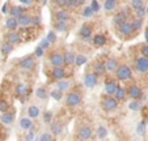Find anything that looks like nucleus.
<instances>
[{
	"label": "nucleus",
	"mask_w": 148,
	"mask_h": 141,
	"mask_svg": "<svg viewBox=\"0 0 148 141\" xmlns=\"http://www.w3.org/2000/svg\"><path fill=\"white\" fill-rule=\"evenodd\" d=\"M131 7H132V9H136V8H140V7H143L144 5V3H143L142 0H132L131 3Z\"/></svg>",
	"instance_id": "44"
},
{
	"label": "nucleus",
	"mask_w": 148,
	"mask_h": 141,
	"mask_svg": "<svg viewBox=\"0 0 148 141\" xmlns=\"http://www.w3.org/2000/svg\"><path fill=\"white\" fill-rule=\"evenodd\" d=\"M145 124H148V119H147V122H145Z\"/></svg>",
	"instance_id": "60"
},
{
	"label": "nucleus",
	"mask_w": 148,
	"mask_h": 141,
	"mask_svg": "<svg viewBox=\"0 0 148 141\" xmlns=\"http://www.w3.org/2000/svg\"><path fill=\"white\" fill-rule=\"evenodd\" d=\"M28 115H29V119H36V118H38V115H39V108H38V106H36V105H32V106H29V108H28Z\"/></svg>",
	"instance_id": "22"
},
{
	"label": "nucleus",
	"mask_w": 148,
	"mask_h": 141,
	"mask_svg": "<svg viewBox=\"0 0 148 141\" xmlns=\"http://www.w3.org/2000/svg\"><path fill=\"white\" fill-rule=\"evenodd\" d=\"M114 95H115L114 98L117 101H123L126 98V95H127V93H126V90L122 88V86H118L117 90H115V93H114Z\"/></svg>",
	"instance_id": "24"
},
{
	"label": "nucleus",
	"mask_w": 148,
	"mask_h": 141,
	"mask_svg": "<svg viewBox=\"0 0 148 141\" xmlns=\"http://www.w3.org/2000/svg\"><path fill=\"white\" fill-rule=\"evenodd\" d=\"M96 133H97V137L102 140V138H105L108 136V129L105 127H102V125H100V127L97 128V132Z\"/></svg>",
	"instance_id": "33"
},
{
	"label": "nucleus",
	"mask_w": 148,
	"mask_h": 141,
	"mask_svg": "<svg viewBox=\"0 0 148 141\" xmlns=\"http://www.w3.org/2000/svg\"><path fill=\"white\" fill-rule=\"evenodd\" d=\"M55 4L59 7H63V9H64V7L67 5V0H55Z\"/></svg>",
	"instance_id": "53"
},
{
	"label": "nucleus",
	"mask_w": 148,
	"mask_h": 141,
	"mask_svg": "<svg viewBox=\"0 0 148 141\" xmlns=\"http://www.w3.org/2000/svg\"><path fill=\"white\" fill-rule=\"evenodd\" d=\"M93 68H95V72H96L95 75L96 76H97V75H103V73L106 72V69H105V65H103L102 61H98V63H96Z\"/></svg>",
	"instance_id": "28"
},
{
	"label": "nucleus",
	"mask_w": 148,
	"mask_h": 141,
	"mask_svg": "<svg viewBox=\"0 0 148 141\" xmlns=\"http://www.w3.org/2000/svg\"><path fill=\"white\" fill-rule=\"evenodd\" d=\"M140 107H142V103H140V101H132V102L129 103V108L132 111H139Z\"/></svg>",
	"instance_id": "36"
},
{
	"label": "nucleus",
	"mask_w": 148,
	"mask_h": 141,
	"mask_svg": "<svg viewBox=\"0 0 148 141\" xmlns=\"http://www.w3.org/2000/svg\"><path fill=\"white\" fill-rule=\"evenodd\" d=\"M135 68L138 69V72H142V73H145L148 72V59L147 58H138L135 60Z\"/></svg>",
	"instance_id": "6"
},
{
	"label": "nucleus",
	"mask_w": 148,
	"mask_h": 141,
	"mask_svg": "<svg viewBox=\"0 0 148 141\" xmlns=\"http://www.w3.org/2000/svg\"><path fill=\"white\" fill-rule=\"evenodd\" d=\"M92 133H93L92 128H90L89 125H83V127H80L77 135H79V137H80L81 140L85 141V140H89V138L92 137Z\"/></svg>",
	"instance_id": "7"
},
{
	"label": "nucleus",
	"mask_w": 148,
	"mask_h": 141,
	"mask_svg": "<svg viewBox=\"0 0 148 141\" xmlns=\"http://www.w3.org/2000/svg\"><path fill=\"white\" fill-rule=\"evenodd\" d=\"M54 29L58 31H66L67 30V24L66 22H58L55 21L54 22Z\"/></svg>",
	"instance_id": "35"
},
{
	"label": "nucleus",
	"mask_w": 148,
	"mask_h": 141,
	"mask_svg": "<svg viewBox=\"0 0 148 141\" xmlns=\"http://www.w3.org/2000/svg\"><path fill=\"white\" fill-rule=\"evenodd\" d=\"M20 3H21V5H33L34 1L33 0H21Z\"/></svg>",
	"instance_id": "55"
},
{
	"label": "nucleus",
	"mask_w": 148,
	"mask_h": 141,
	"mask_svg": "<svg viewBox=\"0 0 148 141\" xmlns=\"http://www.w3.org/2000/svg\"><path fill=\"white\" fill-rule=\"evenodd\" d=\"M9 13H11V17L18 18V17H21L23 14H25V9H24L23 7H12Z\"/></svg>",
	"instance_id": "16"
},
{
	"label": "nucleus",
	"mask_w": 148,
	"mask_h": 141,
	"mask_svg": "<svg viewBox=\"0 0 148 141\" xmlns=\"http://www.w3.org/2000/svg\"><path fill=\"white\" fill-rule=\"evenodd\" d=\"M75 59H76V55H75V52H72V51H66L64 55H63L64 64H72V63H75Z\"/></svg>",
	"instance_id": "20"
},
{
	"label": "nucleus",
	"mask_w": 148,
	"mask_h": 141,
	"mask_svg": "<svg viewBox=\"0 0 148 141\" xmlns=\"http://www.w3.org/2000/svg\"><path fill=\"white\" fill-rule=\"evenodd\" d=\"M39 22H41V17L39 16L32 17V24H33V25H39Z\"/></svg>",
	"instance_id": "54"
},
{
	"label": "nucleus",
	"mask_w": 148,
	"mask_h": 141,
	"mask_svg": "<svg viewBox=\"0 0 148 141\" xmlns=\"http://www.w3.org/2000/svg\"><path fill=\"white\" fill-rule=\"evenodd\" d=\"M49 46H50V43L47 42V39H43V41H41V44H39V47H41L42 50H46V48H49Z\"/></svg>",
	"instance_id": "50"
},
{
	"label": "nucleus",
	"mask_w": 148,
	"mask_h": 141,
	"mask_svg": "<svg viewBox=\"0 0 148 141\" xmlns=\"http://www.w3.org/2000/svg\"><path fill=\"white\" fill-rule=\"evenodd\" d=\"M90 34H92V28H90L89 25H84L83 28L80 29V35L83 37L84 39H87L90 37Z\"/></svg>",
	"instance_id": "27"
},
{
	"label": "nucleus",
	"mask_w": 148,
	"mask_h": 141,
	"mask_svg": "<svg viewBox=\"0 0 148 141\" xmlns=\"http://www.w3.org/2000/svg\"><path fill=\"white\" fill-rule=\"evenodd\" d=\"M0 135H1V133H0Z\"/></svg>",
	"instance_id": "61"
},
{
	"label": "nucleus",
	"mask_w": 148,
	"mask_h": 141,
	"mask_svg": "<svg viewBox=\"0 0 148 141\" xmlns=\"http://www.w3.org/2000/svg\"><path fill=\"white\" fill-rule=\"evenodd\" d=\"M26 93V86L24 84H18L16 86V94L17 95H23V94Z\"/></svg>",
	"instance_id": "39"
},
{
	"label": "nucleus",
	"mask_w": 148,
	"mask_h": 141,
	"mask_svg": "<svg viewBox=\"0 0 148 141\" xmlns=\"http://www.w3.org/2000/svg\"><path fill=\"white\" fill-rule=\"evenodd\" d=\"M18 42H21V38H20V34L16 33V31H11V33L7 35V43L13 46L14 43H18Z\"/></svg>",
	"instance_id": "15"
},
{
	"label": "nucleus",
	"mask_w": 148,
	"mask_h": 141,
	"mask_svg": "<svg viewBox=\"0 0 148 141\" xmlns=\"http://www.w3.org/2000/svg\"><path fill=\"white\" fill-rule=\"evenodd\" d=\"M51 118H53V114H51L50 111H47V112L43 114V122L50 123V122H51Z\"/></svg>",
	"instance_id": "49"
},
{
	"label": "nucleus",
	"mask_w": 148,
	"mask_h": 141,
	"mask_svg": "<svg viewBox=\"0 0 148 141\" xmlns=\"http://www.w3.org/2000/svg\"><path fill=\"white\" fill-rule=\"evenodd\" d=\"M93 14V11L90 9V7H85V8L83 9V16L84 17H90Z\"/></svg>",
	"instance_id": "48"
},
{
	"label": "nucleus",
	"mask_w": 148,
	"mask_h": 141,
	"mask_svg": "<svg viewBox=\"0 0 148 141\" xmlns=\"http://www.w3.org/2000/svg\"><path fill=\"white\" fill-rule=\"evenodd\" d=\"M0 51H1V54H4V55H8L9 52L13 51V46L7 43V42H4V43H1V46H0Z\"/></svg>",
	"instance_id": "29"
},
{
	"label": "nucleus",
	"mask_w": 148,
	"mask_h": 141,
	"mask_svg": "<svg viewBox=\"0 0 148 141\" xmlns=\"http://www.w3.org/2000/svg\"><path fill=\"white\" fill-rule=\"evenodd\" d=\"M64 75H66L64 68H53V71H51V76L55 80H62L64 77Z\"/></svg>",
	"instance_id": "19"
},
{
	"label": "nucleus",
	"mask_w": 148,
	"mask_h": 141,
	"mask_svg": "<svg viewBox=\"0 0 148 141\" xmlns=\"http://www.w3.org/2000/svg\"><path fill=\"white\" fill-rule=\"evenodd\" d=\"M70 8H73V7H77V0H67V5Z\"/></svg>",
	"instance_id": "51"
},
{
	"label": "nucleus",
	"mask_w": 148,
	"mask_h": 141,
	"mask_svg": "<svg viewBox=\"0 0 148 141\" xmlns=\"http://www.w3.org/2000/svg\"><path fill=\"white\" fill-rule=\"evenodd\" d=\"M38 141H53V136L50 133H42L39 136V140Z\"/></svg>",
	"instance_id": "45"
},
{
	"label": "nucleus",
	"mask_w": 148,
	"mask_h": 141,
	"mask_svg": "<svg viewBox=\"0 0 148 141\" xmlns=\"http://www.w3.org/2000/svg\"><path fill=\"white\" fill-rule=\"evenodd\" d=\"M49 60H50L51 65L54 67V68H62V65L64 64V60H63V55L59 52H53L50 54V58H49Z\"/></svg>",
	"instance_id": "4"
},
{
	"label": "nucleus",
	"mask_w": 148,
	"mask_h": 141,
	"mask_svg": "<svg viewBox=\"0 0 148 141\" xmlns=\"http://www.w3.org/2000/svg\"><path fill=\"white\" fill-rule=\"evenodd\" d=\"M105 43H106V37L103 35V34H96V35L93 37V44H95L96 47H101Z\"/></svg>",
	"instance_id": "17"
},
{
	"label": "nucleus",
	"mask_w": 148,
	"mask_h": 141,
	"mask_svg": "<svg viewBox=\"0 0 148 141\" xmlns=\"http://www.w3.org/2000/svg\"><path fill=\"white\" fill-rule=\"evenodd\" d=\"M62 131H63V127H62L60 123L56 122V123H53V124H51V132H53V135H55V136L60 135Z\"/></svg>",
	"instance_id": "31"
},
{
	"label": "nucleus",
	"mask_w": 148,
	"mask_h": 141,
	"mask_svg": "<svg viewBox=\"0 0 148 141\" xmlns=\"http://www.w3.org/2000/svg\"><path fill=\"white\" fill-rule=\"evenodd\" d=\"M145 127H147V124H145V120H142V122L138 124L136 127V133L139 136H143L145 133Z\"/></svg>",
	"instance_id": "34"
},
{
	"label": "nucleus",
	"mask_w": 148,
	"mask_h": 141,
	"mask_svg": "<svg viewBox=\"0 0 148 141\" xmlns=\"http://www.w3.org/2000/svg\"><path fill=\"white\" fill-rule=\"evenodd\" d=\"M140 52H142L143 58L148 59V44H143V46L140 47Z\"/></svg>",
	"instance_id": "47"
},
{
	"label": "nucleus",
	"mask_w": 148,
	"mask_h": 141,
	"mask_svg": "<svg viewBox=\"0 0 148 141\" xmlns=\"http://www.w3.org/2000/svg\"><path fill=\"white\" fill-rule=\"evenodd\" d=\"M126 93L129 94V97H131L134 101H139L140 98H142V95H143L142 88H140V86H138V85H131Z\"/></svg>",
	"instance_id": "5"
},
{
	"label": "nucleus",
	"mask_w": 148,
	"mask_h": 141,
	"mask_svg": "<svg viewBox=\"0 0 148 141\" xmlns=\"http://www.w3.org/2000/svg\"><path fill=\"white\" fill-rule=\"evenodd\" d=\"M34 63H36V60L33 59V56H26L20 61V67L23 69H30L34 67Z\"/></svg>",
	"instance_id": "11"
},
{
	"label": "nucleus",
	"mask_w": 148,
	"mask_h": 141,
	"mask_svg": "<svg viewBox=\"0 0 148 141\" xmlns=\"http://www.w3.org/2000/svg\"><path fill=\"white\" fill-rule=\"evenodd\" d=\"M5 26L9 29V30H16L18 24H17V20L13 18V17H9V18L5 20Z\"/></svg>",
	"instance_id": "26"
},
{
	"label": "nucleus",
	"mask_w": 148,
	"mask_h": 141,
	"mask_svg": "<svg viewBox=\"0 0 148 141\" xmlns=\"http://www.w3.org/2000/svg\"><path fill=\"white\" fill-rule=\"evenodd\" d=\"M145 13H148V5H147V8H145Z\"/></svg>",
	"instance_id": "59"
},
{
	"label": "nucleus",
	"mask_w": 148,
	"mask_h": 141,
	"mask_svg": "<svg viewBox=\"0 0 148 141\" xmlns=\"http://www.w3.org/2000/svg\"><path fill=\"white\" fill-rule=\"evenodd\" d=\"M8 108H9V103L4 99H0V112H7Z\"/></svg>",
	"instance_id": "42"
},
{
	"label": "nucleus",
	"mask_w": 148,
	"mask_h": 141,
	"mask_svg": "<svg viewBox=\"0 0 148 141\" xmlns=\"http://www.w3.org/2000/svg\"><path fill=\"white\" fill-rule=\"evenodd\" d=\"M117 88H118V84H117V81H114V80H110V81H108V82H105V93H106L109 97L114 95Z\"/></svg>",
	"instance_id": "9"
},
{
	"label": "nucleus",
	"mask_w": 148,
	"mask_h": 141,
	"mask_svg": "<svg viewBox=\"0 0 148 141\" xmlns=\"http://www.w3.org/2000/svg\"><path fill=\"white\" fill-rule=\"evenodd\" d=\"M131 25H132V28H134V30H139V29L142 28V25H143V20L134 18L132 20V22H131Z\"/></svg>",
	"instance_id": "38"
},
{
	"label": "nucleus",
	"mask_w": 148,
	"mask_h": 141,
	"mask_svg": "<svg viewBox=\"0 0 148 141\" xmlns=\"http://www.w3.org/2000/svg\"><path fill=\"white\" fill-rule=\"evenodd\" d=\"M115 75H117V78H119V80H122V81H126V80H130V78L132 77V71L129 65L123 64V65H119L117 68Z\"/></svg>",
	"instance_id": "1"
},
{
	"label": "nucleus",
	"mask_w": 148,
	"mask_h": 141,
	"mask_svg": "<svg viewBox=\"0 0 148 141\" xmlns=\"http://www.w3.org/2000/svg\"><path fill=\"white\" fill-rule=\"evenodd\" d=\"M118 30H119V33L121 34H123V35H130L131 33H134V28H132V25H131V22H129V21H126L125 24H122L121 26H118Z\"/></svg>",
	"instance_id": "10"
},
{
	"label": "nucleus",
	"mask_w": 148,
	"mask_h": 141,
	"mask_svg": "<svg viewBox=\"0 0 148 141\" xmlns=\"http://www.w3.org/2000/svg\"><path fill=\"white\" fill-rule=\"evenodd\" d=\"M87 63V58L84 55H79V56H76V59H75V64L77 67H80V65H83V64H85Z\"/></svg>",
	"instance_id": "40"
},
{
	"label": "nucleus",
	"mask_w": 148,
	"mask_h": 141,
	"mask_svg": "<svg viewBox=\"0 0 148 141\" xmlns=\"http://www.w3.org/2000/svg\"><path fill=\"white\" fill-rule=\"evenodd\" d=\"M101 106H102V108L105 111H112L114 110V108H117L118 106V101L115 99L114 97H105L102 101H101Z\"/></svg>",
	"instance_id": "3"
},
{
	"label": "nucleus",
	"mask_w": 148,
	"mask_h": 141,
	"mask_svg": "<svg viewBox=\"0 0 148 141\" xmlns=\"http://www.w3.org/2000/svg\"><path fill=\"white\" fill-rule=\"evenodd\" d=\"M113 21H114V24L117 26H121L122 24H125V22L127 21V16H126V14H123L122 12H118V13L113 17Z\"/></svg>",
	"instance_id": "18"
},
{
	"label": "nucleus",
	"mask_w": 148,
	"mask_h": 141,
	"mask_svg": "<svg viewBox=\"0 0 148 141\" xmlns=\"http://www.w3.org/2000/svg\"><path fill=\"white\" fill-rule=\"evenodd\" d=\"M1 12H3V13H7V12H8V3H4L3 8H1Z\"/></svg>",
	"instance_id": "57"
},
{
	"label": "nucleus",
	"mask_w": 148,
	"mask_h": 141,
	"mask_svg": "<svg viewBox=\"0 0 148 141\" xmlns=\"http://www.w3.org/2000/svg\"><path fill=\"white\" fill-rule=\"evenodd\" d=\"M46 39H47L49 43H55V42H56V34L54 33L53 30L49 31V33H47V37H46Z\"/></svg>",
	"instance_id": "41"
},
{
	"label": "nucleus",
	"mask_w": 148,
	"mask_h": 141,
	"mask_svg": "<svg viewBox=\"0 0 148 141\" xmlns=\"http://www.w3.org/2000/svg\"><path fill=\"white\" fill-rule=\"evenodd\" d=\"M96 84H97V76L95 73L89 72L84 76V85L87 88H93V86H96Z\"/></svg>",
	"instance_id": "8"
},
{
	"label": "nucleus",
	"mask_w": 148,
	"mask_h": 141,
	"mask_svg": "<svg viewBox=\"0 0 148 141\" xmlns=\"http://www.w3.org/2000/svg\"><path fill=\"white\" fill-rule=\"evenodd\" d=\"M14 120V114L13 112H9V111H7V112H4L3 115L0 116V122L4 123V124H12Z\"/></svg>",
	"instance_id": "14"
},
{
	"label": "nucleus",
	"mask_w": 148,
	"mask_h": 141,
	"mask_svg": "<svg viewBox=\"0 0 148 141\" xmlns=\"http://www.w3.org/2000/svg\"><path fill=\"white\" fill-rule=\"evenodd\" d=\"M33 140H34V133L33 132L28 133V136H26V141H33Z\"/></svg>",
	"instance_id": "56"
},
{
	"label": "nucleus",
	"mask_w": 148,
	"mask_h": 141,
	"mask_svg": "<svg viewBox=\"0 0 148 141\" xmlns=\"http://www.w3.org/2000/svg\"><path fill=\"white\" fill-rule=\"evenodd\" d=\"M117 5H118V1H115V0H106V1L103 3V8L108 12L114 11V9L117 8Z\"/></svg>",
	"instance_id": "25"
},
{
	"label": "nucleus",
	"mask_w": 148,
	"mask_h": 141,
	"mask_svg": "<svg viewBox=\"0 0 148 141\" xmlns=\"http://www.w3.org/2000/svg\"><path fill=\"white\" fill-rule=\"evenodd\" d=\"M20 127L25 131L32 129V128H33V122H32V119H29V118H23V119L20 120Z\"/></svg>",
	"instance_id": "23"
},
{
	"label": "nucleus",
	"mask_w": 148,
	"mask_h": 141,
	"mask_svg": "<svg viewBox=\"0 0 148 141\" xmlns=\"http://www.w3.org/2000/svg\"><path fill=\"white\" fill-rule=\"evenodd\" d=\"M81 99H83V97H81L80 91H71V93L67 94V97H66V103H67L68 106H72V107H75V106L80 105L81 103Z\"/></svg>",
	"instance_id": "2"
},
{
	"label": "nucleus",
	"mask_w": 148,
	"mask_h": 141,
	"mask_svg": "<svg viewBox=\"0 0 148 141\" xmlns=\"http://www.w3.org/2000/svg\"><path fill=\"white\" fill-rule=\"evenodd\" d=\"M50 95H51V97H53L55 101H60L62 97H63V93H60L59 90H53V91L50 93Z\"/></svg>",
	"instance_id": "43"
},
{
	"label": "nucleus",
	"mask_w": 148,
	"mask_h": 141,
	"mask_svg": "<svg viewBox=\"0 0 148 141\" xmlns=\"http://www.w3.org/2000/svg\"><path fill=\"white\" fill-rule=\"evenodd\" d=\"M144 37H145V41H147V44H148V29H147V30H145Z\"/></svg>",
	"instance_id": "58"
},
{
	"label": "nucleus",
	"mask_w": 148,
	"mask_h": 141,
	"mask_svg": "<svg viewBox=\"0 0 148 141\" xmlns=\"http://www.w3.org/2000/svg\"><path fill=\"white\" fill-rule=\"evenodd\" d=\"M103 65H105V69H106V71H117L118 61L114 60V59H109V60H106L103 63Z\"/></svg>",
	"instance_id": "21"
},
{
	"label": "nucleus",
	"mask_w": 148,
	"mask_h": 141,
	"mask_svg": "<svg viewBox=\"0 0 148 141\" xmlns=\"http://www.w3.org/2000/svg\"><path fill=\"white\" fill-rule=\"evenodd\" d=\"M58 89L56 90H59L60 93H63V91H66L68 88H70V81H67V80H60L58 84Z\"/></svg>",
	"instance_id": "30"
},
{
	"label": "nucleus",
	"mask_w": 148,
	"mask_h": 141,
	"mask_svg": "<svg viewBox=\"0 0 148 141\" xmlns=\"http://www.w3.org/2000/svg\"><path fill=\"white\" fill-rule=\"evenodd\" d=\"M36 95H37V98H39V99H46V98H47V91H46V89L45 88H38L36 90Z\"/></svg>",
	"instance_id": "32"
},
{
	"label": "nucleus",
	"mask_w": 148,
	"mask_h": 141,
	"mask_svg": "<svg viewBox=\"0 0 148 141\" xmlns=\"http://www.w3.org/2000/svg\"><path fill=\"white\" fill-rule=\"evenodd\" d=\"M134 12H135V14H136V18L143 20V17L145 16V8H144V5H143V7H140V8L134 9Z\"/></svg>",
	"instance_id": "37"
},
{
	"label": "nucleus",
	"mask_w": 148,
	"mask_h": 141,
	"mask_svg": "<svg viewBox=\"0 0 148 141\" xmlns=\"http://www.w3.org/2000/svg\"><path fill=\"white\" fill-rule=\"evenodd\" d=\"M90 9L93 11V13H95V12H98V11H100V3H98V1H96V0L90 1Z\"/></svg>",
	"instance_id": "46"
},
{
	"label": "nucleus",
	"mask_w": 148,
	"mask_h": 141,
	"mask_svg": "<svg viewBox=\"0 0 148 141\" xmlns=\"http://www.w3.org/2000/svg\"><path fill=\"white\" fill-rule=\"evenodd\" d=\"M17 20V24H18L20 26H23V28H26V26L32 25V16H29V14H23L21 17H18Z\"/></svg>",
	"instance_id": "13"
},
{
	"label": "nucleus",
	"mask_w": 148,
	"mask_h": 141,
	"mask_svg": "<svg viewBox=\"0 0 148 141\" xmlns=\"http://www.w3.org/2000/svg\"><path fill=\"white\" fill-rule=\"evenodd\" d=\"M55 21H58V22H66L68 18H70V14H68V12L66 11V9H59L58 12L55 13Z\"/></svg>",
	"instance_id": "12"
},
{
	"label": "nucleus",
	"mask_w": 148,
	"mask_h": 141,
	"mask_svg": "<svg viewBox=\"0 0 148 141\" xmlns=\"http://www.w3.org/2000/svg\"><path fill=\"white\" fill-rule=\"evenodd\" d=\"M34 54H36V56H38V58H41L42 55H43V50H42L41 47H36V50H34Z\"/></svg>",
	"instance_id": "52"
}]
</instances>
